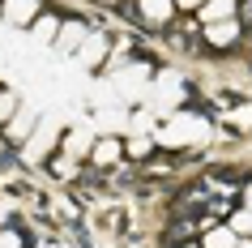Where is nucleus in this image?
Instances as JSON below:
<instances>
[{
  "label": "nucleus",
  "instance_id": "obj_1",
  "mask_svg": "<svg viewBox=\"0 0 252 248\" xmlns=\"http://www.w3.org/2000/svg\"><path fill=\"white\" fill-rule=\"evenodd\" d=\"M205 133H210L205 120H197V116H175L171 124L158 133V142H162V145H188V142H201Z\"/></svg>",
  "mask_w": 252,
  "mask_h": 248
},
{
  "label": "nucleus",
  "instance_id": "obj_2",
  "mask_svg": "<svg viewBox=\"0 0 252 248\" xmlns=\"http://www.w3.org/2000/svg\"><path fill=\"white\" fill-rule=\"evenodd\" d=\"M56 137H60V133H56L52 120L34 124V133H30V142H26V158H43V154H47V150L56 145Z\"/></svg>",
  "mask_w": 252,
  "mask_h": 248
},
{
  "label": "nucleus",
  "instance_id": "obj_3",
  "mask_svg": "<svg viewBox=\"0 0 252 248\" xmlns=\"http://www.w3.org/2000/svg\"><path fill=\"white\" fill-rule=\"evenodd\" d=\"M34 124H39V116H34V111H22V107H17L13 116H9V124H4V137H9V142H30V133H34Z\"/></svg>",
  "mask_w": 252,
  "mask_h": 248
},
{
  "label": "nucleus",
  "instance_id": "obj_4",
  "mask_svg": "<svg viewBox=\"0 0 252 248\" xmlns=\"http://www.w3.org/2000/svg\"><path fill=\"white\" fill-rule=\"evenodd\" d=\"M137 9H141V17L150 26H167L175 13V0H137Z\"/></svg>",
  "mask_w": 252,
  "mask_h": 248
},
{
  "label": "nucleus",
  "instance_id": "obj_5",
  "mask_svg": "<svg viewBox=\"0 0 252 248\" xmlns=\"http://www.w3.org/2000/svg\"><path fill=\"white\" fill-rule=\"evenodd\" d=\"M4 17L13 26H26V22L39 17V0H4Z\"/></svg>",
  "mask_w": 252,
  "mask_h": 248
},
{
  "label": "nucleus",
  "instance_id": "obj_6",
  "mask_svg": "<svg viewBox=\"0 0 252 248\" xmlns=\"http://www.w3.org/2000/svg\"><path fill=\"white\" fill-rule=\"evenodd\" d=\"M205 39L214 43V47H231V43L239 39V22L231 17V22H214V26H205Z\"/></svg>",
  "mask_w": 252,
  "mask_h": 248
},
{
  "label": "nucleus",
  "instance_id": "obj_7",
  "mask_svg": "<svg viewBox=\"0 0 252 248\" xmlns=\"http://www.w3.org/2000/svg\"><path fill=\"white\" fill-rule=\"evenodd\" d=\"M86 35H90V26H86V22H68V26L56 35V47H60V52H73V47H81V43H86Z\"/></svg>",
  "mask_w": 252,
  "mask_h": 248
},
{
  "label": "nucleus",
  "instance_id": "obj_8",
  "mask_svg": "<svg viewBox=\"0 0 252 248\" xmlns=\"http://www.w3.org/2000/svg\"><path fill=\"white\" fill-rule=\"evenodd\" d=\"M197 13L205 17L210 26H214V22H231V17H235V0H205Z\"/></svg>",
  "mask_w": 252,
  "mask_h": 248
},
{
  "label": "nucleus",
  "instance_id": "obj_9",
  "mask_svg": "<svg viewBox=\"0 0 252 248\" xmlns=\"http://www.w3.org/2000/svg\"><path fill=\"white\" fill-rule=\"evenodd\" d=\"M103 52H107V39L94 30V35H86V43H81V52H77V56L86 60V65H90V60L98 65V60H103Z\"/></svg>",
  "mask_w": 252,
  "mask_h": 248
},
{
  "label": "nucleus",
  "instance_id": "obj_10",
  "mask_svg": "<svg viewBox=\"0 0 252 248\" xmlns=\"http://www.w3.org/2000/svg\"><path fill=\"white\" fill-rule=\"evenodd\" d=\"M239 244V235L231 231V227H214L210 235H205V248H235Z\"/></svg>",
  "mask_w": 252,
  "mask_h": 248
},
{
  "label": "nucleus",
  "instance_id": "obj_11",
  "mask_svg": "<svg viewBox=\"0 0 252 248\" xmlns=\"http://www.w3.org/2000/svg\"><path fill=\"white\" fill-rule=\"evenodd\" d=\"M90 154H94V163H116V158H120V145L116 142H98V145H90Z\"/></svg>",
  "mask_w": 252,
  "mask_h": 248
},
{
  "label": "nucleus",
  "instance_id": "obj_12",
  "mask_svg": "<svg viewBox=\"0 0 252 248\" xmlns=\"http://www.w3.org/2000/svg\"><path fill=\"white\" fill-rule=\"evenodd\" d=\"M17 111V94H9V90H0V124H9V116Z\"/></svg>",
  "mask_w": 252,
  "mask_h": 248
},
{
  "label": "nucleus",
  "instance_id": "obj_13",
  "mask_svg": "<svg viewBox=\"0 0 252 248\" xmlns=\"http://www.w3.org/2000/svg\"><path fill=\"white\" fill-rule=\"evenodd\" d=\"M56 30H60V26H56L52 17H39V26H34V39L47 43V39H56Z\"/></svg>",
  "mask_w": 252,
  "mask_h": 248
},
{
  "label": "nucleus",
  "instance_id": "obj_14",
  "mask_svg": "<svg viewBox=\"0 0 252 248\" xmlns=\"http://www.w3.org/2000/svg\"><path fill=\"white\" fill-rule=\"evenodd\" d=\"M52 171H56V176H64V180H68V176H77V163H73V158H52Z\"/></svg>",
  "mask_w": 252,
  "mask_h": 248
},
{
  "label": "nucleus",
  "instance_id": "obj_15",
  "mask_svg": "<svg viewBox=\"0 0 252 248\" xmlns=\"http://www.w3.org/2000/svg\"><path fill=\"white\" fill-rule=\"evenodd\" d=\"M231 231H235V235H239V231H252V206L244 210V214H235V218H231Z\"/></svg>",
  "mask_w": 252,
  "mask_h": 248
},
{
  "label": "nucleus",
  "instance_id": "obj_16",
  "mask_svg": "<svg viewBox=\"0 0 252 248\" xmlns=\"http://www.w3.org/2000/svg\"><path fill=\"white\" fill-rule=\"evenodd\" d=\"M86 145H94V142H90V137H81V133H73V137L64 142V150H68V154H81Z\"/></svg>",
  "mask_w": 252,
  "mask_h": 248
},
{
  "label": "nucleus",
  "instance_id": "obj_17",
  "mask_svg": "<svg viewBox=\"0 0 252 248\" xmlns=\"http://www.w3.org/2000/svg\"><path fill=\"white\" fill-rule=\"evenodd\" d=\"M0 248H22V235L17 231H0Z\"/></svg>",
  "mask_w": 252,
  "mask_h": 248
},
{
  "label": "nucleus",
  "instance_id": "obj_18",
  "mask_svg": "<svg viewBox=\"0 0 252 248\" xmlns=\"http://www.w3.org/2000/svg\"><path fill=\"white\" fill-rule=\"evenodd\" d=\"M128 150H133V154H146L150 142H146V137H133V142H128Z\"/></svg>",
  "mask_w": 252,
  "mask_h": 248
},
{
  "label": "nucleus",
  "instance_id": "obj_19",
  "mask_svg": "<svg viewBox=\"0 0 252 248\" xmlns=\"http://www.w3.org/2000/svg\"><path fill=\"white\" fill-rule=\"evenodd\" d=\"M205 0H175V9H201Z\"/></svg>",
  "mask_w": 252,
  "mask_h": 248
},
{
  "label": "nucleus",
  "instance_id": "obj_20",
  "mask_svg": "<svg viewBox=\"0 0 252 248\" xmlns=\"http://www.w3.org/2000/svg\"><path fill=\"white\" fill-rule=\"evenodd\" d=\"M235 248H252V244H248V240H239V244H235Z\"/></svg>",
  "mask_w": 252,
  "mask_h": 248
},
{
  "label": "nucleus",
  "instance_id": "obj_21",
  "mask_svg": "<svg viewBox=\"0 0 252 248\" xmlns=\"http://www.w3.org/2000/svg\"><path fill=\"white\" fill-rule=\"evenodd\" d=\"M244 197H248V206H252V184H248V193H244Z\"/></svg>",
  "mask_w": 252,
  "mask_h": 248
}]
</instances>
